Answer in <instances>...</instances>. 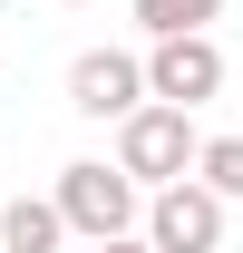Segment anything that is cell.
I'll list each match as a JSON object with an SVG mask.
<instances>
[{"label":"cell","instance_id":"6da1fadb","mask_svg":"<svg viewBox=\"0 0 243 253\" xmlns=\"http://www.w3.org/2000/svg\"><path fill=\"white\" fill-rule=\"evenodd\" d=\"M195 146H204V126L185 117V107H156L146 97L136 117H117V156L107 166H117L136 195H156V185H175V175H195Z\"/></svg>","mask_w":243,"mask_h":253},{"label":"cell","instance_id":"7a4b0ae2","mask_svg":"<svg viewBox=\"0 0 243 253\" xmlns=\"http://www.w3.org/2000/svg\"><path fill=\"white\" fill-rule=\"evenodd\" d=\"M49 205H59V224H68V234L107 244V234H136V205H146V195L126 185V175H117L107 156H78V166H59Z\"/></svg>","mask_w":243,"mask_h":253},{"label":"cell","instance_id":"3957f363","mask_svg":"<svg viewBox=\"0 0 243 253\" xmlns=\"http://www.w3.org/2000/svg\"><path fill=\"white\" fill-rule=\"evenodd\" d=\"M146 97L156 107H204V97H224V49H214V30H185V39H146Z\"/></svg>","mask_w":243,"mask_h":253},{"label":"cell","instance_id":"277c9868","mask_svg":"<svg viewBox=\"0 0 243 253\" xmlns=\"http://www.w3.org/2000/svg\"><path fill=\"white\" fill-rule=\"evenodd\" d=\"M224 214H234V205H214L195 175H175V185H156L146 205H136L146 253H224Z\"/></svg>","mask_w":243,"mask_h":253},{"label":"cell","instance_id":"5b68a950","mask_svg":"<svg viewBox=\"0 0 243 253\" xmlns=\"http://www.w3.org/2000/svg\"><path fill=\"white\" fill-rule=\"evenodd\" d=\"M68 107L97 117V126L136 117V107H146V68H136V49H78V59H68Z\"/></svg>","mask_w":243,"mask_h":253},{"label":"cell","instance_id":"8992f818","mask_svg":"<svg viewBox=\"0 0 243 253\" xmlns=\"http://www.w3.org/2000/svg\"><path fill=\"white\" fill-rule=\"evenodd\" d=\"M59 244H68V224H59L49 195H10L0 205V253H59Z\"/></svg>","mask_w":243,"mask_h":253},{"label":"cell","instance_id":"52a82bcc","mask_svg":"<svg viewBox=\"0 0 243 253\" xmlns=\"http://www.w3.org/2000/svg\"><path fill=\"white\" fill-rule=\"evenodd\" d=\"M126 20H136L146 39H185V30H214L224 0H126Z\"/></svg>","mask_w":243,"mask_h":253},{"label":"cell","instance_id":"ba28073f","mask_svg":"<svg viewBox=\"0 0 243 253\" xmlns=\"http://www.w3.org/2000/svg\"><path fill=\"white\" fill-rule=\"evenodd\" d=\"M195 185L214 205H243V136H204L195 146Z\"/></svg>","mask_w":243,"mask_h":253},{"label":"cell","instance_id":"9c48e42d","mask_svg":"<svg viewBox=\"0 0 243 253\" xmlns=\"http://www.w3.org/2000/svg\"><path fill=\"white\" fill-rule=\"evenodd\" d=\"M97 253H146V234H107V244H97Z\"/></svg>","mask_w":243,"mask_h":253},{"label":"cell","instance_id":"30bf717a","mask_svg":"<svg viewBox=\"0 0 243 253\" xmlns=\"http://www.w3.org/2000/svg\"><path fill=\"white\" fill-rule=\"evenodd\" d=\"M59 10H78V0H59Z\"/></svg>","mask_w":243,"mask_h":253}]
</instances>
